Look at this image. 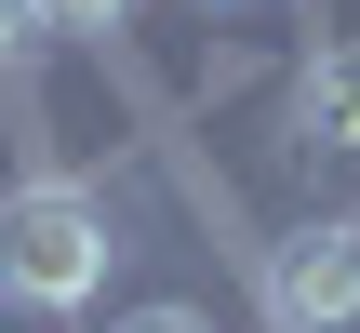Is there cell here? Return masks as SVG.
<instances>
[{"label": "cell", "instance_id": "obj_4", "mask_svg": "<svg viewBox=\"0 0 360 333\" xmlns=\"http://www.w3.org/2000/svg\"><path fill=\"white\" fill-rule=\"evenodd\" d=\"M27 13H40V27H67V40H107L134 0H27Z\"/></svg>", "mask_w": 360, "mask_h": 333}, {"label": "cell", "instance_id": "obj_6", "mask_svg": "<svg viewBox=\"0 0 360 333\" xmlns=\"http://www.w3.org/2000/svg\"><path fill=\"white\" fill-rule=\"evenodd\" d=\"M27 40H40V13H27V0H0V67H13Z\"/></svg>", "mask_w": 360, "mask_h": 333}, {"label": "cell", "instance_id": "obj_3", "mask_svg": "<svg viewBox=\"0 0 360 333\" xmlns=\"http://www.w3.org/2000/svg\"><path fill=\"white\" fill-rule=\"evenodd\" d=\"M294 147L307 160H360V40H321L294 67Z\"/></svg>", "mask_w": 360, "mask_h": 333}, {"label": "cell", "instance_id": "obj_1", "mask_svg": "<svg viewBox=\"0 0 360 333\" xmlns=\"http://www.w3.org/2000/svg\"><path fill=\"white\" fill-rule=\"evenodd\" d=\"M107 254H120V227H107V200H80L67 174L0 187V307H13V320L94 307V294H107Z\"/></svg>", "mask_w": 360, "mask_h": 333}, {"label": "cell", "instance_id": "obj_5", "mask_svg": "<svg viewBox=\"0 0 360 333\" xmlns=\"http://www.w3.org/2000/svg\"><path fill=\"white\" fill-rule=\"evenodd\" d=\"M107 333H214L200 307H134V320H107Z\"/></svg>", "mask_w": 360, "mask_h": 333}, {"label": "cell", "instance_id": "obj_7", "mask_svg": "<svg viewBox=\"0 0 360 333\" xmlns=\"http://www.w3.org/2000/svg\"><path fill=\"white\" fill-rule=\"evenodd\" d=\"M200 13H240V0H200Z\"/></svg>", "mask_w": 360, "mask_h": 333}, {"label": "cell", "instance_id": "obj_2", "mask_svg": "<svg viewBox=\"0 0 360 333\" xmlns=\"http://www.w3.org/2000/svg\"><path fill=\"white\" fill-rule=\"evenodd\" d=\"M267 307L294 333H360V214H307L267 254Z\"/></svg>", "mask_w": 360, "mask_h": 333}]
</instances>
